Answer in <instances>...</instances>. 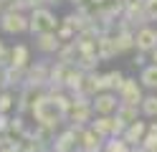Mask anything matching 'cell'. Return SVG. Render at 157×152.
<instances>
[{"mask_svg":"<svg viewBox=\"0 0 157 152\" xmlns=\"http://www.w3.org/2000/svg\"><path fill=\"white\" fill-rule=\"evenodd\" d=\"M134 41H137V51H142V53H152L157 48V28L152 25H144L134 33Z\"/></svg>","mask_w":157,"mask_h":152,"instance_id":"obj_11","label":"cell"},{"mask_svg":"<svg viewBox=\"0 0 157 152\" xmlns=\"http://www.w3.org/2000/svg\"><path fill=\"white\" fill-rule=\"evenodd\" d=\"M0 13H3V3H0Z\"/></svg>","mask_w":157,"mask_h":152,"instance_id":"obj_37","label":"cell"},{"mask_svg":"<svg viewBox=\"0 0 157 152\" xmlns=\"http://www.w3.org/2000/svg\"><path fill=\"white\" fill-rule=\"evenodd\" d=\"M31 33L33 36H43V33H56L58 25H61V20L56 18V13L51 8H36L31 10Z\"/></svg>","mask_w":157,"mask_h":152,"instance_id":"obj_2","label":"cell"},{"mask_svg":"<svg viewBox=\"0 0 157 152\" xmlns=\"http://www.w3.org/2000/svg\"><path fill=\"white\" fill-rule=\"evenodd\" d=\"M96 134H101L104 139L114 137V117H94V122L89 124Z\"/></svg>","mask_w":157,"mask_h":152,"instance_id":"obj_18","label":"cell"},{"mask_svg":"<svg viewBox=\"0 0 157 152\" xmlns=\"http://www.w3.org/2000/svg\"><path fill=\"white\" fill-rule=\"evenodd\" d=\"M134 152H144V150H142V147H137V150H134Z\"/></svg>","mask_w":157,"mask_h":152,"instance_id":"obj_36","label":"cell"},{"mask_svg":"<svg viewBox=\"0 0 157 152\" xmlns=\"http://www.w3.org/2000/svg\"><path fill=\"white\" fill-rule=\"evenodd\" d=\"M25 71H28V68H15V66L3 68L5 89H13V86H25Z\"/></svg>","mask_w":157,"mask_h":152,"instance_id":"obj_17","label":"cell"},{"mask_svg":"<svg viewBox=\"0 0 157 152\" xmlns=\"http://www.w3.org/2000/svg\"><path fill=\"white\" fill-rule=\"evenodd\" d=\"M91 8H94V13H101V15H109V18L124 15V0H94Z\"/></svg>","mask_w":157,"mask_h":152,"instance_id":"obj_12","label":"cell"},{"mask_svg":"<svg viewBox=\"0 0 157 152\" xmlns=\"http://www.w3.org/2000/svg\"><path fill=\"white\" fill-rule=\"evenodd\" d=\"M68 3L74 5V10H84V8H89L94 0H68Z\"/></svg>","mask_w":157,"mask_h":152,"instance_id":"obj_31","label":"cell"},{"mask_svg":"<svg viewBox=\"0 0 157 152\" xmlns=\"http://www.w3.org/2000/svg\"><path fill=\"white\" fill-rule=\"evenodd\" d=\"M31 111H33V117H36V124H41V127H53V129H56V127L66 119V114L61 111V107H58L56 101L46 94V91L41 94V99L33 104Z\"/></svg>","mask_w":157,"mask_h":152,"instance_id":"obj_1","label":"cell"},{"mask_svg":"<svg viewBox=\"0 0 157 152\" xmlns=\"http://www.w3.org/2000/svg\"><path fill=\"white\" fill-rule=\"evenodd\" d=\"M10 117H8V114H0V134H5V132H8V127H10Z\"/></svg>","mask_w":157,"mask_h":152,"instance_id":"obj_30","label":"cell"},{"mask_svg":"<svg viewBox=\"0 0 157 152\" xmlns=\"http://www.w3.org/2000/svg\"><path fill=\"white\" fill-rule=\"evenodd\" d=\"M114 38H117V46H119L122 53H124V51L137 48V41H134V33H132V30H114Z\"/></svg>","mask_w":157,"mask_h":152,"instance_id":"obj_22","label":"cell"},{"mask_svg":"<svg viewBox=\"0 0 157 152\" xmlns=\"http://www.w3.org/2000/svg\"><path fill=\"white\" fill-rule=\"evenodd\" d=\"M101 152H104V150H101Z\"/></svg>","mask_w":157,"mask_h":152,"instance_id":"obj_38","label":"cell"},{"mask_svg":"<svg viewBox=\"0 0 157 152\" xmlns=\"http://www.w3.org/2000/svg\"><path fill=\"white\" fill-rule=\"evenodd\" d=\"M144 13L147 20H157V0H144Z\"/></svg>","mask_w":157,"mask_h":152,"instance_id":"obj_28","label":"cell"},{"mask_svg":"<svg viewBox=\"0 0 157 152\" xmlns=\"http://www.w3.org/2000/svg\"><path fill=\"white\" fill-rule=\"evenodd\" d=\"M119 104H132V107H140L142 104V84L137 79H124V84L119 89Z\"/></svg>","mask_w":157,"mask_h":152,"instance_id":"obj_7","label":"cell"},{"mask_svg":"<svg viewBox=\"0 0 157 152\" xmlns=\"http://www.w3.org/2000/svg\"><path fill=\"white\" fill-rule=\"evenodd\" d=\"M96 53H99V58H101V61H109V58H114L117 53H122L119 46H117L114 33H109V36H99V46H96Z\"/></svg>","mask_w":157,"mask_h":152,"instance_id":"obj_15","label":"cell"},{"mask_svg":"<svg viewBox=\"0 0 157 152\" xmlns=\"http://www.w3.org/2000/svg\"><path fill=\"white\" fill-rule=\"evenodd\" d=\"M140 109H142V114H144V117L157 119V94L144 96V99H142V104H140Z\"/></svg>","mask_w":157,"mask_h":152,"instance_id":"obj_26","label":"cell"},{"mask_svg":"<svg viewBox=\"0 0 157 152\" xmlns=\"http://www.w3.org/2000/svg\"><path fill=\"white\" fill-rule=\"evenodd\" d=\"M150 61H152V64L157 66V48H155V51H152V53H150Z\"/></svg>","mask_w":157,"mask_h":152,"instance_id":"obj_35","label":"cell"},{"mask_svg":"<svg viewBox=\"0 0 157 152\" xmlns=\"http://www.w3.org/2000/svg\"><path fill=\"white\" fill-rule=\"evenodd\" d=\"M140 84H142L144 89L157 91V66H155V64H150V66H144V68H142V74H140Z\"/></svg>","mask_w":157,"mask_h":152,"instance_id":"obj_23","label":"cell"},{"mask_svg":"<svg viewBox=\"0 0 157 152\" xmlns=\"http://www.w3.org/2000/svg\"><path fill=\"white\" fill-rule=\"evenodd\" d=\"M10 66V48L0 43V68H8Z\"/></svg>","mask_w":157,"mask_h":152,"instance_id":"obj_29","label":"cell"},{"mask_svg":"<svg viewBox=\"0 0 157 152\" xmlns=\"http://www.w3.org/2000/svg\"><path fill=\"white\" fill-rule=\"evenodd\" d=\"M144 61H147V53L137 51V56H134V61H132V64H134V66H140V68H144Z\"/></svg>","mask_w":157,"mask_h":152,"instance_id":"obj_32","label":"cell"},{"mask_svg":"<svg viewBox=\"0 0 157 152\" xmlns=\"http://www.w3.org/2000/svg\"><path fill=\"white\" fill-rule=\"evenodd\" d=\"M140 107H132V104H119V109H117V119H119V122H124V124L127 127H129V124H134V122H140Z\"/></svg>","mask_w":157,"mask_h":152,"instance_id":"obj_20","label":"cell"},{"mask_svg":"<svg viewBox=\"0 0 157 152\" xmlns=\"http://www.w3.org/2000/svg\"><path fill=\"white\" fill-rule=\"evenodd\" d=\"M5 147H8V137L0 134V150H5Z\"/></svg>","mask_w":157,"mask_h":152,"instance_id":"obj_34","label":"cell"},{"mask_svg":"<svg viewBox=\"0 0 157 152\" xmlns=\"http://www.w3.org/2000/svg\"><path fill=\"white\" fill-rule=\"evenodd\" d=\"M104 137L96 134L91 127H78V150L81 152H101L104 150Z\"/></svg>","mask_w":157,"mask_h":152,"instance_id":"obj_8","label":"cell"},{"mask_svg":"<svg viewBox=\"0 0 157 152\" xmlns=\"http://www.w3.org/2000/svg\"><path fill=\"white\" fill-rule=\"evenodd\" d=\"M61 38H58L56 33H43V36H36V48L41 51V53L51 56V53H58L61 51Z\"/></svg>","mask_w":157,"mask_h":152,"instance_id":"obj_14","label":"cell"},{"mask_svg":"<svg viewBox=\"0 0 157 152\" xmlns=\"http://www.w3.org/2000/svg\"><path fill=\"white\" fill-rule=\"evenodd\" d=\"M61 3H66V0H46V5H48V8H53V5H61Z\"/></svg>","mask_w":157,"mask_h":152,"instance_id":"obj_33","label":"cell"},{"mask_svg":"<svg viewBox=\"0 0 157 152\" xmlns=\"http://www.w3.org/2000/svg\"><path fill=\"white\" fill-rule=\"evenodd\" d=\"M144 137H147V122H142V119L134 122V124H129V127L124 129V134H122V139L129 147H140Z\"/></svg>","mask_w":157,"mask_h":152,"instance_id":"obj_13","label":"cell"},{"mask_svg":"<svg viewBox=\"0 0 157 152\" xmlns=\"http://www.w3.org/2000/svg\"><path fill=\"white\" fill-rule=\"evenodd\" d=\"M104 152H134V147H129L122 137H112L104 142Z\"/></svg>","mask_w":157,"mask_h":152,"instance_id":"obj_25","label":"cell"},{"mask_svg":"<svg viewBox=\"0 0 157 152\" xmlns=\"http://www.w3.org/2000/svg\"><path fill=\"white\" fill-rule=\"evenodd\" d=\"M140 147H142L144 152H157V122L147 124V137L142 139Z\"/></svg>","mask_w":157,"mask_h":152,"instance_id":"obj_24","label":"cell"},{"mask_svg":"<svg viewBox=\"0 0 157 152\" xmlns=\"http://www.w3.org/2000/svg\"><path fill=\"white\" fill-rule=\"evenodd\" d=\"M15 96H13V91L10 89H3L0 91V114H8V111H10L13 107H15Z\"/></svg>","mask_w":157,"mask_h":152,"instance_id":"obj_27","label":"cell"},{"mask_svg":"<svg viewBox=\"0 0 157 152\" xmlns=\"http://www.w3.org/2000/svg\"><path fill=\"white\" fill-rule=\"evenodd\" d=\"M28 61H31V51H28V46L18 43V46L10 48V66H15V68H28V66H31Z\"/></svg>","mask_w":157,"mask_h":152,"instance_id":"obj_19","label":"cell"},{"mask_svg":"<svg viewBox=\"0 0 157 152\" xmlns=\"http://www.w3.org/2000/svg\"><path fill=\"white\" fill-rule=\"evenodd\" d=\"M124 18H129L137 25V30L144 28L150 23V20H147V13H144V0H124Z\"/></svg>","mask_w":157,"mask_h":152,"instance_id":"obj_10","label":"cell"},{"mask_svg":"<svg viewBox=\"0 0 157 152\" xmlns=\"http://www.w3.org/2000/svg\"><path fill=\"white\" fill-rule=\"evenodd\" d=\"M76 58H78V46H76V41L63 43L61 51L56 53V61H61V64H76Z\"/></svg>","mask_w":157,"mask_h":152,"instance_id":"obj_21","label":"cell"},{"mask_svg":"<svg viewBox=\"0 0 157 152\" xmlns=\"http://www.w3.org/2000/svg\"><path fill=\"white\" fill-rule=\"evenodd\" d=\"M0 30L8 36H21L31 30V15L21 10H3L0 13Z\"/></svg>","mask_w":157,"mask_h":152,"instance_id":"obj_3","label":"cell"},{"mask_svg":"<svg viewBox=\"0 0 157 152\" xmlns=\"http://www.w3.org/2000/svg\"><path fill=\"white\" fill-rule=\"evenodd\" d=\"M94 104L89 96H81L76 94L74 96V104H71V111H68V122H71V127H84V124H91L94 122Z\"/></svg>","mask_w":157,"mask_h":152,"instance_id":"obj_4","label":"cell"},{"mask_svg":"<svg viewBox=\"0 0 157 152\" xmlns=\"http://www.w3.org/2000/svg\"><path fill=\"white\" fill-rule=\"evenodd\" d=\"M124 74L122 71H106V74H101V91H114V94H119V89L124 84Z\"/></svg>","mask_w":157,"mask_h":152,"instance_id":"obj_16","label":"cell"},{"mask_svg":"<svg viewBox=\"0 0 157 152\" xmlns=\"http://www.w3.org/2000/svg\"><path fill=\"white\" fill-rule=\"evenodd\" d=\"M48 84H51V64L48 61H41V64H31L25 71V86H33V89H41L46 91Z\"/></svg>","mask_w":157,"mask_h":152,"instance_id":"obj_5","label":"cell"},{"mask_svg":"<svg viewBox=\"0 0 157 152\" xmlns=\"http://www.w3.org/2000/svg\"><path fill=\"white\" fill-rule=\"evenodd\" d=\"M91 104H94L96 117H114L117 109H119V96L114 91H101V94H96L91 99Z\"/></svg>","mask_w":157,"mask_h":152,"instance_id":"obj_6","label":"cell"},{"mask_svg":"<svg viewBox=\"0 0 157 152\" xmlns=\"http://www.w3.org/2000/svg\"><path fill=\"white\" fill-rule=\"evenodd\" d=\"M51 152H78V127H68L56 137Z\"/></svg>","mask_w":157,"mask_h":152,"instance_id":"obj_9","label":"cell"}]
</instances>
